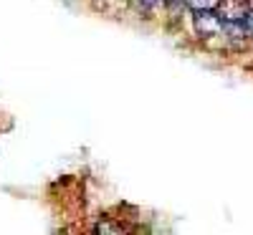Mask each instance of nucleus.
Segmentation results:
<instances>
[{
	"label": "nucleus",
	"mask_w": 253,
	"mask_h": 235,
	"mask_svg": "<svg viewBox=\"0 0 253 235\" xmlns=\"http://www.w3.org/2000/svg\"><path fill=\"white\" fill-rule=\"evenodd\" d=\"M94 230L101 233V235H112V233H122V225H114V223H99Z\"/></svg>",
	"instance_id": "20e7f679"
},
{
	"label": "nucleus",
	"mask_w": 253,
	"mask_h": 235,
	"mask_svg": "<svg viewBox=\"0 0 253 235\" xmlns=\"http://www.w3.org/2000/svg\"><path fill=\"white\" fill-rule=\"evenodd\" d=\"M195 31H198L203 38L220 36V33H223V18H220L215 10H198V13H195Z\"/></svg>",
	"instance_id": "f257e3e1"
},
{
	"label": "nucleus",
	"mask_w": 253,
	"mask_h": 235,
	"mask_svg": "<svg viewBox=\"0 0 253 235\" xmlns=\"http://www.w3.org/2000/svg\"><path fill=\"white\" fill-rule=\"evenodd\" d=\"M137 3H142L144 8H152V5H157V3H160V0H137Z\"/></svg>",
	"instance_id": "423d86ee"
},
{
	"label": "nucleus",
	"mask_w": 253,
	"mask_h": 235,
	"mask_svg": "<svg viewBox=\"0 0 253 235\" xmlns=\"http://www.w3.org/2000/svg\"><path fill=\"white\" fill-rule=\"evenodd\" d=\"M243 26H246V33L253 36V5H251V10H248L246 18H243Z\"/></svg>",
	"instance_id": "39448f33"
},
{
	"label": "nucleus",
	"mask_w": 253,
	"mask_h": 235,
	"mask_svg": "<svg viewBox=\"0 0 253 235\" xmlns=\"http://www.w3.org/2000/svg\"><path fill=\"white\" fill-rule=\"evenodd\" d=\"M248 10H251L248 0H220V5H218L215 13L223 20H241V23H243V18H246Z\"/></svg>",
	"instance_id": "f03ea898"
},
{
	"label": "nucleus",
	"mask_w": 253,
	"mask_h": 235,
	"mask_svg": "<svg viewBox=\"0 0 253 235\" xmlns=\"http://www.w3.org/2000/svg\"><path fill=\"white\" fill-rule=\"evenodd\" d=\"M185 5L190 8V10H218V5H220V0H185Z\"/></svg>",
	"instance_id": "7ed1b4c3"
}]
</instances>
